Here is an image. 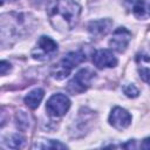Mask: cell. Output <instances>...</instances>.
Listing matches in <instances>:
<instances>
[{
	"label": "cell",
	"instance_id": "8fae6325",
	"mask_svg": "<svg viewBox=\"0 0 150 150\" xmlns=\"http://www.w3.org/2000/svg\"><path fill=\"white\" fill-rule=\"evenodd\" d=\"M43 95H45L43 89H41V88H35V89H33L32 91H29V93L26 95V97L23 98V101H25V103H26V105H27L28 108H30V109H36V108L40 105V103H41V101H42V98H43Z\"/></svg>",
	"mask_w": 150,
	"mask_h": 150
},
{
	"label": "cell",
	"instance_id": "3957f363",
	"mask_svg": "<svg viewBox=\"0 0 150 150\" xmlns=\"http://www.w3.org/2000/svg\"><path fill=\"white\" fill-rule=\"evenodd\" d=\"M95 77V73L89 69V68H83L81 70H79L74 77L69 81L67 90L71 94H81L83 91H86L89 87L90 83L93 81V79Z\"/></svg>",
	"mask_w": 150,
	"mask_h": 150
},
{
	"label": "cell",
	"instance_id": "ba28073f",
	"mask_svg": "<svg viewBox=\"0 0 150 150\" xmlns=\"http://www.w3.org/2000/svg\"><path fill=\"white\" fill-rule=\"evenodd\" d=\"M93 63L100 69L112 68V67H115L117 64V59L112 54V52H110L108 49H100V50L94 53Z\"/></svg>",
	"mask_w": 150,
	"mask_h": 150
},
{
	"label": "cell",
	"instance_id": "e0dca14e",
	"mask_svg": "<svg viewBox=\"0 0 150 150\" xmlns=\"http://www.w3.org/2000/svg\"><path fill=\"white\" fill-rule=\"evenodd\" d=\"M141 148L142 149H146V150H150V137H146L143 139L142 144H141Z\"/></svg>",
	"mask_w": 150,
	"mask_h": 150
},
{
	"label": "cell",
	"instance_id": "52a82bcc",
	"mask_svg": "<svg viewBox=\"0 0 150 150\" xmlns=\"http://www.w3.org/2000/svg\"><path fill=\"white\" fill-rule=\"evenodd\" d=\"M109 122L117 130H123L130 125L131 115L125 109H123L121 107H115L110 112Z\"/></svg>",
	"mask_w": 150,
	"mask_h": 150
},
{
	"label": "cell",
	"instance_id": "ac0fdd59",
	"mask_svg": "<svg viewBox=\"0 0 150 150\" xmlns=\"http://www.w3.org/2000/svg\"><path fill=\"white\" fill-rule=\"evenodd\" d=\"M4 2H5V0H2V1H1V4H4Z\"/></svg>",
	"mask_w": 150,
	"mask_h": 150
},
{
	"label": "cell",
	"instance_id": "7a4b0ae2",
	"mask_svg": "<svg viewBox=\"0 0 150 150\" xmlns=\"http://www.w3.org/2000/svg\"><path fill=\"white\" fill-rule=\"evenodd\" d=\"M86 60V55L83 52L77 50V52H70L67 55H64V57L57 63L55 64V67L53 68L52 75L53 77H55L56 80H62L64 77H67L69 75V73L77 67L80 63H82Z\"/></svg>",
	"mask_w": 150,
	"mask_h": 150
},
{
	"label": "cell",
	"instance_id": "6da1fadb",
	"mask_svg": "<svg viewBox=\"0 0 150 150\" xmlns=\"http://www.w3.org/2000/svg\"><path fill=\"white\" fill-rule=\"evenodd\" d=\"M81 13L80 5L74 0H55L49 8V19L52 25L59 29H71Z\"/></svg>",
	"mask_w": 150,
	"mask_h": 150
},
{
	"label": "cell",
	"instance_id": "5b68a950",
	"mask_svg": "<svg viewBox=\"0 0 150 150\" xmlns=\"http://www.w3.org/2000/svg\"><path fill=\"white\" fill-rule=\"evenodd\" d=\"M70 107V100L64 94H54L46 103V110L48 115L53 117H60L64 115Z\"/></svg>",
	"mask_w": 150,
	"mask_h": 150
},
{
	"label": "cell",
	"instance_id": "9c48e42d",
	"mask_svg": "<svg viewBox=\"0 0 150 150\" xmlns=\"http://www.w3.org/2000/svg\"><path fill=\"white\" fill-rule=\"evenodd\" d=\"M136 61L138 64V73L141 79L150 84V54L141 53L136 56Z\"/></svg>",
	"mask_w": 150,
	"mask_h": 150
},
{
	"label": "cell",
	"instance_id": "7c38bea8",
	"mask_svg": "<svg viewBox=\"0 0 150 150\" xmlns=\"http://www.w3.org/2000/svg\"><path fill=\"white\" fill-rule=\"evenodd\" d=\"M132 13L137 19H149L150 18V2L146 0H136L132 6Z\"/></svg>",
	"mask_w": 150,
	"mask_h": 150
},
{
	"label": "cell",
	"instance_id": "277c9868",
	"mask_svg": "<svg viewBox=\"0 0 150 150\" xmlns=\"http://www.w3.org/2000/svg\"><path fill=\"white\" fill-rule=\"evenodd\" d=\"M57 52V43L49 36H41L38 41L36 47L32 52V56L35 60L45 61L52 59Z\"/></svg>",
	"mask_w": 150,
	"mask_h": 150
},
{
	"label": "cell",
	"instance_id": "9a60e30c",
	"mask_svg": "<svg viewBox=\"0 0 150 150\" xmlns=\"http://www.w3.org/2000/svg\"><path fill=\"white\" fill-rule=\"evenodd\" d=\"M41 148H45V149H64L67 148L64 144L60 143V142H56V141H49V143H47L46 145H42Z\"/></svg>",
	"mask_w": 150,
	"mask_h": 150
},
{
	"label": "cell",
	"instance_id": "5bb4252c",
	"mask_svg": "<svg viewBox=\"0 0 150 150\" xmlns=\"http://www.w3.org/2000/svg\"><path fill=\"white\" fill-rule=\"evenodd\" d=\"M23 143V137L20 135H13L11 137V142H8V146L11 148H20Z\"/></svg>",
	"mask_w": 150,
	"mask_h": 150
},
{
	"label": "cell",
	"instance_id": "30bf717a",
	"mask_svg": "<svg viewBox=\"0 0 150 150\" xmlns=\"http://www.w3.org/2000/svg\"><path fill=\"white\" fill-rule=\"evenodd\" d=\"M111 20L109 19H102V20H96V21H93L89 23L88 26V30L90 32V34L93 36H97V38H101L103 35H105L110 28H111Z\"/></svg>",
	"mask_w": 150,
	"mask_h": 150
},
{
	"label": "cell",
	"instance_id": "8992f818",
	"mask_svg": "<svg viewBox=\"0 0 150 150\" xmlns=\"http://www.w3.org/2000/svg\"><path fill=\"white\" fill-rule=\"evenodd\" d=\"M130 40H131V33L124 27H118L114 32L112 38L109 41V46L114 50H116L118 53H122L127 49Z\"/></svg>",
	"mask_w": 150,
	"mask_h": 150
},
{
	"label": "cell",
	"instance_id": "4fadbf2b",
	"mask_svg": "<svg viewBox=\"0 0 150 150\" xmlns=\"http://www.w3.org/2000/svg\"><path fill=\"white\" fill-rule=\"evenodd\" d=\"M123 93H124L128 97H131V98L137 97L138 94H139L138 89H137L134 84H127V86H124V87H123Z\"/></svg>",
	"mask_w": 150,
	"mask_h": 150
},
{
	"label": "cell",
	"instance_id": "2e32d148",
	"mask_svg": "<svg viewBox=\"0 0 150 150\" xmlns=\"http://www.w3.org/2000/svg\"><path fill=\"white\" fill-rule=\"evenodd\" d=\"M11 69V63H8L7 61H1L0 63V74L1 75H5L7 70Z\"/></svg>",
	"mask_w": 150,
	"mask_h": 150
}]
</instances>
